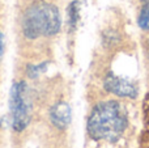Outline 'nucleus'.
Returning a JSON list of instances; mask_svg holds the SVG:
<instances>
[{
  "label": "nucleus",
  "instance_id": "1",
  "mask_svg": "<svg viewBox=\"0 0 149 148\" xmlns=\"http://www.w3.org/2000/svg\"><path fill=\"white\" fill-rule=\"evenodd\" d=\"M127 126V118L116 101L95 105L88 119V133L95 140L116 142Z\"/></svg>",
  "mask_w": 149,
  "mask_h": 148
},
{
  "label": "nucleus",
  "instance_id": "2",
  "mask_svg": "<svg viewBox=\"0 0 149 148\" xmlns=\"http://www.w3.org/2000/svg\"><path fill=\"white\" fill-rule=\"evenodd\" d=\"M60 15L54 4L34 3L26 9L22 18V30L26 38L36 39L41 36H54L60 29Z\"/></svg>",
  "mask_w": 149,
  "mask_h": 148
},
{
  "label": "nucleus",
  "instance_id": "3",
  "mask_svg": "<svg viewBox=\"0 0 149 148\" xmlns=\"http://www.w3.org/2000/svg\"><path fill=\"white\" fill-rule=\"evenodd\" d=\"M9 109L15 131H24L31 119V101L25 81L15 83L9 92Z\"/></svg>",
  "mask_w": 149,
  "mask_h": 148
},
{
  "label": "nucleus",
  "instance_id": "4",
  "mask_svg": "<svg viewBox=\"0 0 149 148\" xmlns=\"http://www.w3.org/2000/svg\"><path fill=\"white\" fill-rule=\"evenodd\" d=\"M103 87L107 92L114 93L119 97L135 98L137 96V88L131 80L114 73H107L103 80Z\"/></svg>",
  "mask_w": 149,
  "mask_h": 148
},
{
  "label": "nucleus",
  "instance_id": "5",
  "mask_svg": "<svg viewBox=\"0 0 149 148\" xmlns=\"http://www.w3.org/2000/svg\"><path fill=\"white\" fill-rule=\"evenodd\" d=\"M50 119L55 127L64 130L70 126L72 119V110L71 106L64 101H59L50 109Z\"/></svg>",
  "mask_w": 149,
  "mask_h": 148
},
{
  "label": "nucleus",
  "instance_id": "6",
  "mask_svg": "<svg viewBox=\"0 0 149 148\" xmlns=\"http://www.w3.org/2000/svg\"><path fill=\"white\" fill-rule=\"evenodd\" d=\"M80 10H81V5L79 0L72 1L68 7V24L71 30H74L77 28V24L80 21Z\"/></svg>",
  "mask_w": 149,
  "mask_h": 148
},
{
  "label": "nucleus",
  "instance_id": "7",
  "mask_svg": "<svg viewBox=\"0 0 149 148\" xmlns=\"http://www.w3.org/2000/svg\"><path fill=\"white\" fill-rule=\"evenodd\" d=\"M137 25L143 30H149V3L143 4L137 17Z\"/></svg>",
  "mask_w": 149,
  "mask_h": 148
},
{
  "label": "nucleus",
  "instance_id": "8",
  "mask_svg": "<svg viewBox=\"0 0 149 148\" xmlns=\"http://www.w3.org/2000/svg\"><path fill=\"white\" fill-rule=\"evenodd\" d=\"M49 62H43L41 64H28L26 67V73L30 79H37L39 75H42L43 72H46Z\"/></svg>",
  "mask_w": 149,
  "mask_h": 148
},
{
  "label": "nucleus",
  "instance_id": "9",
  "mask_svg": "<svg viewBox=\"0 0 149 148\" xmlns=\"http://www.w3.org/2000/svg\"><path fill=\"white\" fill-rule=\"evenodd\" d=\"M3 52H4V36L0 31V57L3 55Z\"/></svg>",
  "mask_w": 149,
  "mask_h": 148
},
{
  "label": "nucleus",
  "instance_id": "10",
  "mask_svg": "<svg viewBox=\"0 0 149 148\" xmlns=\"http://www.w3.org/2000/svg\"><path fill=\"white\" fill-rule=\"evenodd\" d=\"M140 1H141L143 4H145V3H149V0H140Z\"/></svg>",
  "mask_w": 149,
  "mask_h": 148
}]
</instances>
